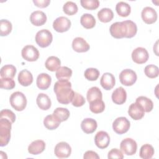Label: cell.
Here are the masks:
<instances>
[{"instance_id":"obj_1","label":"cell","mask_w":159,"mask_h":159,"mask_svg":"<svg viewBox=\"0 0 159 159\" xmlns=\"http://www.w3.org/2000/svg\"><path fill=\"white\" fill-rule=\"evenodd\" d=\"M53 91L58 102L63 104H68L71 102L75 93L71 89V83L68 80L57 81L54 84Z\"/></svg>"},{"instance_id":"obj_2","label":"cell","mask_w":159,"mask_h":159,"mask_svg":"<svg viewBox=\"0 0 159 159\" xmlns=\"http://www.w3.org/2000/svg\"><path fill=\"white\" fill-rule=\"evenodd\" d=\"M12 122L5 118H0V146L4 147L8 144L11 139Z\"/></svg>"},{"instance_id":"obj_3","label":"cell","mask_w":159,"mask_h":159,"mask_svg":"<svg viewBox=\"0 0 159 159\" xmlns=\"http://www.w3.org/2000/svg\"><path fill=\"white\" fill-rule=\"evenodd\" d=\"M11 106L17 111H23L27 106V99L25 96L20 91L13 93L9 98Z\"/></svg>"},{"instance_id":"obj_4","label":"cell","mask_w":159,"mask_h":159,"mask_svg":"<svg viewBox=\"0 0 159 159\" xmlns=\"http://www.w3.org/2000/svg\"><path fill=\"white\" fill-rule=\"evenodd\" d=\"M35 39L36 43L39 47L45 48L51 44L53 40V36L51 32L48 30L42 29L37 32L35 35Z\"/></svg>"},{"instance_id":"obj_5","label":"cell","mask_w":159,"mask_h":159,"mask_svg":"<svg viewBox=\"0 0 159 159\" xmlns=\"http://www.w3.org/2000/svg\"><path fill=\"white\" fill-rule=\"evenodd\" d=\"M130 126V121L125 117H117L112 123V129L117 134L126 133L129 130Z\"/></svg>"},{"instance_id":"obj_6","label":"cell","mask_w":159,"mask_h":159,"mask_svg":"<svg viewBox=\"0 0 159 159\" xmlns=\"http://www.w3.org/2000/svg\"><path fill=\"white\" fill-rule=\"evenodd\" d=\"M137 78L136 73L130 69H125L119 74L120 82L126 86L133 85L136 82Z\"/></svg>"},{"instance_id":"obj_7","label":"cell","mask_w":159,"mask_h":159,"mask_svg":"<svg viewBox=\"0 0 159 159\" xmlns=\"http://www.w3.org/2000/svg\"><path fill=\"white\" fill-rule=\"evenodd\" d=\"M120 148L126 155H133L137 152V144L134 139L125 138L121 141Z\"/></svg>"},{"instance_id":"obj_8","label":"cell","mask_w":159,"mask_h":159,"mask_svg":"<svg viewBox=\"0 0 159 159\" xmlns=\"http://www.w3.org/2000/svg\"><path fill=\"white\" fill-rule=\"evenodd\" d=\"M22 58L28 61H35L39 57V52L36 47L28 45L25 46L21 52Z\"/></svg>"},{"instance_id":"obj_9","label":"cell","mask_w":159,"mask_h":159,"mask_svg":"<svg viewBox=\"0 0 159 159\" xmlns=\"http://www.w3.org/2000/svg\"><path fill=\"white\" fill-rule=\"evenodd\" d=\"M54 153L59 158H68L71 153V148L67 142H60L56 145Z\"/></svg>"},{"instance_id":"obj_10","label":"cell","mask_w":159,"mask_h":159,"mask_svg":"<svg viewBox=\"0 0 159 159\" xmlns=\"http://www.w3.org/2000/svg\"><path fill=\"white\" fill-rule=\"evenodd\" d=\"M109 31L111 35L116 39L125 37L126 35V29L124 21L113 23L109 28Z\"/></svg>"},{"instance_id":"obj_11","label":"cell","mask_w":159,"mask_h":159,"mask_svg":"<svg viewBox=\"0 0 159 159\" xmlns=\"http://www.w3.org/2000/svg\"><path fill=\"white\" fill-rule=\"evenodd\" d=\"M149 57L147 50L143 47H137L132 51V59L137 64H143L147 61Z\"/></svg>"},{"instance_id":"obj_12","label":"cell","mask_w":159,"mask_h":159,"mask_svg":"<svg viewBox=\"0 0 159 159\" xmlns=\"http://www.w3.org/2000/svg\"><path fill=\"white\" fill-rule=\"evenodd\" d=\"M71 27V21L66 17H57L53 22V27L58 32H65L68 30Z\"/></svg>"},{"instance_id":"obj_13","label":"cell","mask_w":159,"mask_h":159,"mask_svg":"<svg viewBox=\"0 0 159 159\" xmlns=\"http://www.w3.org/2000/svg\"><path fill=\"white\" fill-rule=\"evenodd\" d=\"M94 142L96 145L101 148L104 149L107 148L110 142V137L105 131H99L94 137Z\"/></svg>"},{"instance_id":"obj_14","label":"cell","mask_w":159,"mask_h":159,"mask_svg":"<svg viewBox=\"0 0 159 159\" xmlns=\"http://www.w3.org/2000/svg\"><path fill=\"white\" fill-rule=\"evenodd\" d=\"M142 20L147 24H152L157 20V13L156 11L151 7H145L141 13Z\"/></svg>"},{"instance_id":"obj_15","label":"cell","mask_w":159,"mask_h":159,"mask_svg":"<svg viewBox=\"0 0 159 159\" xmlns=\"http://www.w3.org/2000/svg\"><path fill=\"white\" fill-rule=\"evenodd\" d=\"M128 114L134 120H137L143 118L145 111L143 107L135 102L130 105L128 109Z\"/></svg>"},{"instance_id":"obj_16","label":"cell","mask_w":159,"mask_h":159,"mask_svg":"<svg viewBox=\"0 0 159 159\" xmlns=\"http://www.w3.org/2000/svg\"><path fill=\"white\" fill-rule=\"evenodd\" d=\"M72 48L76 52L83 53L88 51L90 46L83 38L78 37L73 39L72 42Z\"/></svg>"},{"instance_id":"obj_17","label":"cell","mask_w":159,"mask_h":159,"mask_svg":"<svg viewBox=\"0 0 159 159\" xmlns=\"http://www.w3.org/2000/svg\"><path fill=\"white\" fill-rule=\"evenodd\" d=\"M116 83L114 76L111 73H104L100 80L101 86L106 90H111L113 88Z\"/></svg>"},{"instance_id":"obj_18","label":"cell","mask_w":159,"mask_h":159,"mask_svg":"<svg viewBox=\"0 0 159 159\" xmlns=\"http://www.w3.org/2000/svg\"><path fill=\"white\" fill-rule=\"evenodd\" d=\"M112 100L113 102L116 104H124L127 99V93L122 87H119L116 88L112 93Z\"/></svg>"},{"instance_id":"obj_19","label":"cell","mask_w":159,"mask_h":159,"mask_svg":"<svg viewBox=\"0 0 159 159\" xmlns=\"http://www.w3.org/2000/svg\"><path fill=\"white\" fill-rule=\"evenodd\" d=\"M46 14L41 11H35L32 12L30 16V22L35 26H41L47 21Z\"/></svg>"},{"instance_id":"obj_20","label":"cell","mask_w":159,"mask_h":159,"mask_svg":"<svg viewBox=\"0 0 159 159\" xmlns=\"http://www.w3.org/2000/svg\"><path fill=\"white\" fill-rule=\"evenodd\" d=\"M97 122L92 118H86L81 123V128L86 134H92L97 129Z\"/></svg>"},{"instance_id":"obj_21","label":"cell","mask_w":159,"mask_h":159,"mask_svg":"<svg viewBox=\"0 0 159 159\" xmlns=\"http://www.w3.org/2000/svg\"><path fill=\"white\" fill-rule=\"evenodd\" d=\"M51 76L47 73H42L38 75L37 78V86L40 89L45 90L48 89L51 84Z\"/></svg>"},{"instance_id":"obj_22","label":"cell","mask_w":159,"mask_h":159,"mask_svg":"<svg viewBox=\"0 0 159 159\" xmlns=\"http://www.w3.org/2000/svg\"><path fill=\"white\" fill-rule=\"evenodd\" d=\"M45 148V143L42 140L33 141L28 147V152L32 155H38L43 152Z\"/></svg>"},{"instance_id":"obj_23","label":"cell","mask_w":159,"mask_h":159,"mask_svg":"<svg viewBox=\"0 0 159 159\" xmlns=\"http://www.w3.org/2000/svg\"><path fill=\"white\" fill-rule=\"evenodd\" d=\"M18 81L23 86H28L33 82V76L27 70L20 71L18 75Z\"/></svg>"},{"instance_id":"obj_24","label":"cell","mask_w":159,"mask_h":159,"mask_svg":"<svg viewBox=\"0 0 159 159\" xmlns=\"http://www.w3.org/2000/svg\"><path fill=\"white\" fill-rule=\"evenodd\" d=\"M36 102L38 107L43 111H46L50 109L52 104L50 98L44 93H40L38 94Z\"/></svg>"},{"instance_id":"obj_25","label":"cell","mask_w":159,"mask_h":159,"mask_svg":"<svg viewBox=\"0 0 159 159\" xmlns=\"http://www.w3.org/2000/svg\"><path fill=\"white\" fill-rule=\"evenodd\" d=\"M61 121L53 114L47 116L43 119V125L48 130H55L60 124Z\"/></svg>"},{"instance_id":"obj_26","label":"cell","mask_w":159,"mask_h":159,"mask_svg":"<svg viewBox=\"0 0 159 159\" xmlns=\"http://www.w3.org/2000/svg\"><path fill=\"white\" fill-rule=\"evenodd\" d=\"M80 23L83 27L87 29L93 28L96 25V19L91 14L85 13L80 18Z\"/></svg>"},{"instance_id":"obj_27","label":"cell","mask_w":159,"mask_h":159,"mask_svg":"<svg viewBox=\"0 0 159 159\" xmlns=\"http://www.w3.org/2000/svg\"><path fill=\"white\" fill-rule=\"evenodd\" d=\"M61 65L60 60L55 56L49 57L45 63V66L46 68L50 71H57Z\"/></svg>"},{"instance_id":"obj_28","label":"cell","mask_w":159,"mask_h":159,"mask_svg":"<svg viewBox=\"0 0 159 159\" xmlns=\"http://www.w3.org/2000/svg\"><path fill=\"white\" fill-rule=\"evenodd\" d=\"M98 17L102 22H109L114 17V13L109 8H102L98 12Z\"/></svg>"},{"instance_id":"obj_29","label":"cell","mask_w":159,"mask_h":159,"mask_svg":"<svg viewBox=\"0 0 159 159\" xmlns=\"http://www.w3.org/2000/svg\"><path fill=\"white\" fill-rule=\"evenodd\" d=\"M116 10L119 16L125 17H127L130 14L131 7L127 2L120 1L116 4Z\"/></svg>"},{"instance_id":"obj_30","label":"cell","mask_w":159,"mask_h":159,"mask_svg":"<svg viewBox=\"0 0 159 159\" xmlns=\"http://www.w3.org/2000/svg\"><path fill=\"white\" fill-rule=\"evenodd\" d=\"M16 68L12 65H6L1 68L0 75L1 78H13L16 73Z\"/></svg>"},{"instance_id":"obj_31","label":"cell","mask_w":159,"mask_h":159,"mask_svg":"<svg viewBox=\"0 0 159 159\" xmlns=\"http://www.w3.org/2000/svg\"><path fill=\"white\" fill-rule=\"evenodd\" d=\"M86 98L88 101L90 103L91 102L97 99H102V94L99 88L93 86L88 89L86 94Z\"/></svg>"},{"instance_id":"obj_32","label":"cell","mask_w":159,"mask_h":159,"mask_svg":"<svg viewBox=\"0 0 159 159\" xmlns=\"http://www.w3.org/2000/svg\"><path fill=\"white\" fill-rule=\"evenodd\" d=\"M72 75V70L67 66H60L55 73L58 80H68Z\"/></svg>"},{"instance_id":"obj_33","label":"cell","mask_w":159,"mask_h":159,"mask_svg":"<svg viewBox=\"0 0 159 159\" xmlns=\"http://www.w3.org/2000/svg\"><path fill=\"white\" fill-rule=\"evenodd\" d=\"M136 102L139 104L143 109L144 111L146 112H149L152 111L153 108V103L152 101L145 97V96H139L136 99Z\"/></svg>"},{"instance_id":"obj_34","label":"cell","mask_w":159,"mask_h":159,"mask_svg":"<svg viewBox=\"0 0 159 159\" xmlns=\"http://www.w3.org/2000/svg\"><path fill=\"white\" fill-rule=\"evenodd\" d=\"M154 152L153 147L151 145L146 143L141 147L139 152V155L142 158L150 159L152 158L154 155Z\"/></svg>"},{"instance_id":"obj_35","label":"cell","mask_w":159,"mask_h":159,"mask_svg":"<svg viewBox=\"0 0 159 159\" xmlns=\"http://www.w3.org/2000/svg\"><path fill=\"white\" fill-rule=\"evenodd\" d=\"M124 22L126 29V35L125 37L132 38L134 37L137 32V27L136 24L130 20H124Z\"/></svg>"},{"instance_id":"obj_36","label":"cell","mask_w":159,"mask_h":159,"mask_svg":"<svg viewBox=\"0 0 159 159\" xmlns=\"http://www.w3.org/2000/svg\"><path fill=\"white\" fill-rule=\"evenodd\" d=\"M105 104L102 99H97L89 103V109L94 114H99L104 111Z\"/></svg>"},{"instance_id":"obj_37","label":"cell","mask_w":159,"mask_h":159,"mask_svg":"<svg viewBox=\"0 0 159 159\" xmlns=\"http://www.w3.org/2000/svg\"><path fill=\"white\" fill-rule=\"evenodd\" d=\"M12 29V24L7 19H1L0 21V35L6 36L9 35Z\"/></svg>"},{"instance_id":"obj_38","label":"cell","mask_w":159,"mask_h":159,"mask_svg":"<svg viewBox=\"0 0 159 159\" xmlns=\"http://www.w3.org/2000/svg\"><path fill=\"white\" fill-rule=\"evenodd\" d=\"M53 114L55 115L61 122L66 120L70 117V111L66 108L57 107L54 110Z\"/></svg>"},{"instance_id":"obj_39","label":"cell","mask_w":159,"mask_h":159,"mask_svg":"<svg viewBox=\"0 0 159 159\" xmlns=\"http://www.w3.org/2000/svg\"><path fill=\"white\" fill-rule=\"evenodd\" d=\"M63 10L66 14L68 16H72L78 12V8L76 4L74 2L67 1L63 5Z\"/></svg>"},{"instance_id":"obj_40","label":"cell","mask_w":159,"mask_h":159,"mask_svg":"<svg viewBox=\"0 0 159 159\" xmlns=\"http://www.w3.org/2000/svg\"><path fill=\"white\" fill-rule=\"evenodd\" d=\"M144 73L149 78H155L159 75V70L156 65H148L145 67Z\"/></svg>"},{"instance_id":"obj_41","label":"cell","mask_w":159,"mask_h":159,"mask_svg":"<svg viewBox=\"0 0 159 159\" xmlns=\"http://www.w3.org/2000/svg\"><path fill=\"white\" fill-rule=\"evenodd\" d=\"M99 71L94 68H87L84 73V77L89 81H96L99 76Z\"/></svg>"},{"instance_id":"obj_42","label":"cell","mask_w":159,"mask_h":159,"mask_svg":"<svg viewBox=\"0 0 159 159\" xmlns=\"http://www.w3.org/2000/svg\"><path fill=\"white\" fill-rule=\"evenodd\" d=\"M80 3L83 7L88 10H94L99 6L98 0H81Z\"/></svg>"},{"instance_id":"obj_43","label":"cell","mask_w":159,"mask_h":159,"mask_svg":"<svg viewBox=\"0 0 159 159\" xmlns=\"http://www.w3.org/2000/svg\"><path fill=\"white\" fill-rule=\"evenodd\" d=\"M16 86L15 81L12 78H4L0 79V87L1 88L5 89H12Z\"/></svg>"},{"instance_id":"obj_44","label":"cell","mask_w":159,"mask_h":159,"mask_svg":"<svg viewBox=\"0 0 159 159\" xmlns=\"http://www.w3.org/2000/svg\"><path fill=\"white\" fill-rule=\"evenodd\" d=\"M72 105L75 107H81L85 103L84 98L78 93L75 92L73 99L71 101Z\"/></svg>"},{"instance_id":"obj_45","label":"cell","mask_w":159,"mask_h":159,"mask_svg":"<svg viewBox=\"0 0 159 159\" xmlns=\"http://www.w3.org/2000/svg\"><path fill=\"white\" fill-rule=\"evenodd\" d=\"M0 118H5L9 120L12 123H14L16 120V115L11 110L5 109H2L0 112Z\"/></svg>"},{"instance_id":"obj_46","label":"cell","mask_w":159,"mask_h":159,"mask_svg":"<svg viewBox=\"0 0 159 159\" xmlns=\"http://www.w3.org/2000/svg\"><path fill=\"white\" fill-rule=\"evenodd\" d=\"M108 158H119L122 159L124 155L122 152L117 148H112L109 152L107 155Z\"/></svg>"},{"instance_id":"obj_47","label":"cell","mask_w":159,"mask_h":159,"mask_svg":"<svg viewBox=\"0 0 159 159\" xmlns=\"http://www.w3.org/2000/svg\"><path fill=\"white\" fill-rule=\"evenodd\" d=\"M83 158L84 159H99V156L96 152L92 150H88L84 153Z\"/></svg>"},{"instance_id":"obj_48","label":"cell","mask_w":159,"mask_h":159,"mask_svg":"<svg viewBox=\"0 0 159 159\" xmlns=\"http://www.w3.org/2000/svg\"><path fill=\"white\" fill-rule=\"evenodd\" d=\"M33 2L34 3V4L39 7H41V8H44L47 7L49 4L50 3V0H33Z\"/></svg>"}]
</instances>
